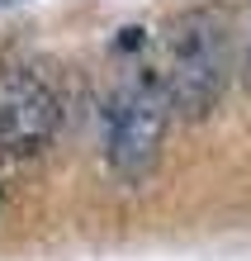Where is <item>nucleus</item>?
I'll list each match as a JSON object with an SVG mask.
<instances>
[{"mask_svg":"<svg viewBox=\"0 0 251 261\" xmlns=\"http://www.w3.org/2000/svg\"><path fill=\"white\" fill-rule=\"evenodd\" d=\"M62 124V100L38 71L14 67L0 76V147L14 157L48 147Z\"/></svg>","mask_w":251,"mask_h":261,"instance_id":"nucleus-3","label":"nucleus"},{"mask_svg":"<svg viewBox=\"0 0 251 261\" xmlns=\"http://www.w3.org/2000/svg\"><path fill=\"white\" fill-rule=\"evenodd\" d=\"M161 90L185 119L209 114L228 86V24L218 10H185L161 38Z\"/></svg>","mask_w":251,"mask_h":261,"instance_id":"nucleus-1","label":"nucleus"},{"mask_svg":"<svg viewBox=\"0 0 251 261\" xmlns=\"http://www.w3.org/2000/svg\"><path fill=\"white\" fill-rule=\"evenodd\" d=\"M171 100L156 71H133L104 110V157L119 180H143L161 157Z\"/></svg>","mask_w":251,"mask_h":261,"instance_id":"nucleus-2","label":"nucleus"},{"mask_svg":"<svg viewBox=\"0 0 251 261\" xmlns=\"http://www.w3.org/2000/svg\"><path fill=\"white\" fill-rule=\"evenodd\" d=\"M0 204H5V186H0Z\"/></svg>","mask_w":251,"mask_h":261,"instance_id":"nucleus-5","label":"nucleus"},{"mask_svg":"<svg viewBox=\"0 0 251 261\" xmlns=\"http://www.w3.org/2000/svg\"><path fill=\"white\" fill-rule=\"evenodd\" d=\"M246 81H251V48H246Z\"/></svg>","mask_w":251,"mask_h":261,"instance_id":"nucleus-4","label":"nucleus"}]
</instances>
